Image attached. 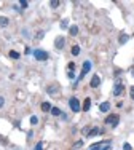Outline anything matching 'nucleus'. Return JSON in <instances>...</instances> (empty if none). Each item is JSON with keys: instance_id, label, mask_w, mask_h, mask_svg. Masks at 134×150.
<instances>
[{"instance_id": "nucleus-1", "label": "nucleus", "mask_w": 134, "mask_h": 150, "mask_svg": "<svg viewBox=\"0 0 134 150\" xmlns=\"http://www.w3.org/2000/svg\"><path fill=\"white\" fill-rule=\"evenodd\" d=\"M110 145H112L110 140H101V142L93 144L88 150H110Z\"/></svg>"}, {"instance_id": "nucleus-2", "label": "nucleus", "mask_w": 134, "mask_h": 150, "mask_svg": "<svg viewBox=\"0 0 134 150\" xmlns=\"http://www.w3.org/2000/svg\"><path fill=\"white\" fill-rule=\"evenodd\" d=\"M118 123H120V117L118 115H109L105 118V125H109V126H112V128H115V126H118Z\"/></svg>"}, {"instance_id": "nucleus-3", "label": "nucleus", "mask_w": 134, "mask_h": 150, "mask_svg": "<svg viewBox=\"0 0 134 150\" xmlns=\"http://www.w3.org/2000/svg\"><path fill=\"white\" fill-rule=\"evenodd\" d=\"M69 107L70 109H72V112H80V110H82V106H80V101L77 97H70L69 99Z\"/></svg>"}, {"instance_id": "nucleus-4", "label": "nucleus", "mask_w": 134, "mask_h": 150, "mask_svg": "<svg viewBox=\"0 0 134 150\" xmlns=\"http://www.w3.org/2000/svg\"><path fill=\"white\" fill-rule=\"evenodd\" d=\"M34 58L37 61H46L48 59V53L43 51V50H34Z\"/></svg>"}, {"instance_id": "nucleus-5", "label": "nucleus", "mask_w": 134, "mask_h": 150, "mask_svg": "<svg viewBox=\"0 0 134 150\" xmlns=\"http://www.w3.org/2000/svg\"><path fill=\"white\" fill-rule=\"evenodd\" d=\"M123 91H124V86H123V83H121V80H117V83H115V86H114V96H120Z\"/></svg>"}, {"instance_id": "nucleus-6", "label": "nucleus", "mask_w": 134, "mask_h": 150, "mask_svg": "<svg viewBox=\"0 0 134 150\" xmlns=\"http://www.w3.org/2000/svg\"><path fill=\"white\" fill-rule=\"evenodd\" d=\"M89 70H91V62H89V61H85V64H83V69H82V74H80V80H82Z\"/></svg>"}, {"instance_id": "nucleus-7", "label": "nucleus", "mask_w": 134, "mask_h": 150, "mask_svg": "<svg viewBox=\"0 0 134 150\" xmlns=\"http://www.w3.org/2000/svg\"><path fill=\"white\" fill-rule=\"evenodd\" d=\"M99 85H101V77L99 75H93V78L89 82V86H91V88H97Z\"/></svg>"}, {"instance_id": "nucleus-8", "label": "nucleus", "mask_w": 134, "mask_h": 150, "mask_svg": "<svg viewBox=\"0 0 134 150\" xmlns=\"http://www.w3.org/2000/svg\"><path fill=\"white\" fill-rule=\"evenodd\" d=\"M101 133H102V130H101V128H91V130L88 131V134H86V137H93V136L101 134Z\"/></svg>"}, {"instance_id": "nucleus-9", "label": "nucleus", "mask_w": 134, "mask_h": 150, "mask_svg": "<svg viewBox=\"0 0 134 150\" xmlns=\"http://www.w3.org/2000/svg\"><path fill=\"white\" fill-rule=\"evenodd\" d=\"M64 45H65V40H64V37H58V38H56V40H54V46L58 48V50H61V48L64 46Z\"/></svg>"}, {"instance_id": "nucleus-10", "label": "nucleus", "mask_w": 134, "mask_h": 150, "mask_svg": "<svg viewBox=\"0 0 134 150\" xmlns=\"http://www.w3.org/2000/svg\"><path fill=\"white\" fill-rule=\"evenodd\" d=\"M99 110H101V112H109V110H110V102H102L99 106Z\"/></svg>"}, {"instance_id": "nucleus-11", "label": "nucleus", "mask_w": 134, "mask_h": 150, "mask_svg": "<svg viewBox=\"0 0 134 150\" xmlns=\"http://www.w3.org/2000/svg\"><path fill=\"white\" fill-rule=\"evenodd\" d=\"M8 22H10V19L7 16H0V27H7Z\"/></svg>"}, {"instance_id": "nucleus-12", "label": "nucleus", "mask_w": 134, "mask_h": 150, "mask_svg": "<svg viewBox=\"0 0 134 150\" xmlns=\"http://www.w3.org/2000/svg\"><path fill=\"white\" fill-rule=\"evenodd\" d=\"M89 107H91V99L86 97V99H85V104H83V110H85V112H88Z\"/></svg>"}, {"instance_id": "nucleus-13", "label": "nucleus", "mask_w": 134, "mask_h": 150, "mask_svg": "<svg viewBox=\"0 0 134 150\" xmlns=\"http://www.w3.org/2000/svg\"><path fill=\"white\" fill-rule=\"evenodd\" d=\"M69 34L72 35V37H75V35L78 34V27H77V26H70V27H69Z\"/></svg>"}, {"instance_id": "nucleus-14", "label": "nucleus", "mask_w": 134, "mask_h": 150, "mask_svg": "<svg viewBox=\"0 0 134 150\" xmlns=\"http://www.w3.org/2000/svg\"><path fill=\"white\" fill-rule=\"evenodd\" d=\"M41 110H43V112H51V104H50V102H43V104H41Z\"/></svg>"}, {"instance_id": "nucleus-15", "label": "nucleus", "mask_w": 134, "mask_h": 150, "mask_svg": "<svg viewBox=\"0 0 134 150\" xmlns=\"http://www.w3.org/2000/svg\"><path fill=\"white\" fill-rule=\"evenodd\" d=\"M129 40V35H126V34H123L120 38H118V42H120V45H123V43H126V42Z\"/></svg>"}, {"instance_id": "nucleus-16", "label": "nucleus", "mask_w": 134, "mask_h": 150, "mask_svg": "<svg viewBox=\"0 0 134 150\" xmlns=\"http://www.w3.org/2000/svg\"><path fill=\"white\" fill-rule=\"evenodd\" d=\"M72 55L73 56H78L80 55V46H78V45H73V46H72Z\"/></svg>"}, {"instance_id": "nucleus-17", "label": "nucleus", "mask_w": 134, "mask_h": 150, "mask_svg": "<svg viewBox=\"0 0 134 150\" xmlns=\"http://www.w3.org/2000/svg\"><path fill=\"white\" fill-rule=\"evenodd\" d=\"M51 115L59 117V115H61V109H58V107H51Z\"/></svg>"}, {"instance_id": "nucleus-18", "label": "nucleus", "mask_w": 134, "mask_h": 150, "mask_svg": "<svg viewBox=\"0 0 134 150\" xmlns=\"http://www.w3.org/2000/svg\"><path fill=\"white\" fill-rule=\"evenodd\" d=\"M46 91H48L50 94H54V93H58V86H56V85H51L48 89H46Z\"/></svg>"}, {"instance_id": "nucleus-19", "label": "nucleus", "mask_w": 134, "mask_h": 150, "mask_svg": "<svg viewBox=\"0 0 134 150\" xmlns=\"http://www.w3.org/2000/svg\"><path fill=\"white\" fill-rule=\"evenodd\" d=\"M59 5H61V3H59L58 0H53L51 3H50V7H51V8H58V7H59Z\"/></svg>"}, {"instance_id": "nucleus-20", "label": "nucleus", "mask_w": 134, "mask_h": 150, "mask_svg": "<svg viewBox=\"0 0 134 150\" xmlns=\"http://www.w3.org/2000/svg\"><path fill=\"white\" fill-rule=\"evenodd\" d=\"M37 123H38V118L35 115H32L31 117V125H37Z\"/></svg>"}, {"instance_id": "nucleus-21", "label": "nucleus", "mask_w": 134, "mask_h": 150, "mask_svg": "<svg viewBox=\"0 0 134 150\" xmlns=\"http://www.w3.org/2000/svg\"><path fill=\"white\" fill-rule=\"evenodd\" d=\"M10 56H11L13 59H19V53H16V51H11Z\"/></svg>"}, {"instance_id": "nucleus-22", "label": "nucleus", "mask_w": 134, "mask_h": 150, "mask_svg": "<svg viewBox=\"0 0 134 150\" xmlns=\"http://www.w3.org/2000/svg\"><path fill=\"white\" fill-rule=\"evenodd\" d=\"M34 150H43V142H38L37 145L34 147Z\"/></svg>"}, {"instance_id": "nucleus-23", "label": "nucleus", "mask_w": 134, "mask_h": 150, "mask_svg": "<svg viewBox=\"0 0 134 150\" xmlns=\"http://www.w3.org/2000/svg\"><path fill=\"white\" fill-rule=\"evenodd\" d=\"M67 77H69L70 80H73V78H75V72H73V70H69V74H67Z\"/></svg>"}, {"instance_id": "nucleus-24", "label": "nucleus", "mask_w": 134, "mask_h": 150, "mask_svg": "<svg viewBox=\"0 0 134 150\" xmlns=\"http://www.w3.org/2000/svg\"><path fill=\"white\" fill-rule=\"evenodd\" d=\"M129 96H131V99L134 101V86H131V89H129Z\"/></svg>"}, {"instance_id": "nucleus-25", "label": "nucleus", "mask_w": 134, "mask_h": 150, "mask_svg": "<svg viewBox=\"0 0 134 150\" xmlns=\"http://www.w3.org/2000/svg\"><path fill=\"white\" fill-rule=\"evenodd\" d=\"M61 27H62V29H67V19H64V21L61 22Z\"/></svg>"}, {"instance_id": "nucleus-26", "label": "nucleus", "mask_w": 134, "mask_h": 150, "mask_svg": "<svg viewBox=\"0 0 134 150\" xmlns=\"http://www.w3.org/2000/svg\"><path fill=\"white\" fill-rule=\"evenodd\" d=\"M82 145H83V140H78V142L73 145V149H78V147H82Z\"/></svg>"}, {"instance_id": "nucleus-27", "label": "nucleus", "mask_w": 134, "mask_h": 150, "mask_svg": "<svg viewBox=\"0 0 134 150\" xmlns=\"http://www.w3.org/2000/svg\"><path fill=\"white\" fill-rule=\"evenodd\" d=\"M27 2H26V0H22V2H21V7H22V8H26V7H27Z\"/></svg>"}, {"instance_id": "nucleus-28", "label": "nucleus", "mask_w": 134, "mask_h": 150, "mask_svg": "<svg viewBox=\"0 0 134 150\" xmlns=\"http://www.w3.org/2000/svg\"><path fill=\"white\" fill-rule=\"evenodd\" d=\"M123 150H131V145H129V144H124V145H123Z\"/></svg>"}, {"instance_id": "nucleus-29", "label": "nucleus", "mask_w": 134, "mask_h": 150, "mask_svg": "<svg viewBox=\"0 0 134 150\" xmlns=\"http://www.w3.org/2000/svg\"><path fill=\"white\" fill-rule=\"evenodd\" d=\"M3 104H5V99L0 96V107H3Z\"/></svg>"}, {"instance_id": "nucleus-30", "label": "nucleus", "mask_w": 134, "mask_h": 150, "mask_svg": "<svg viewBox=\"0 0 134 150\" xmlns=\"http://www.w3.org/2000/svg\"><path fill=\"white\" fill-rule=\"evenodd\" d=\"M73 69H75V64H73V62H70V64H69V70H73Z\"/></svg>"}, {"instance_id": "nucleus-31", "label": "nucleus", "mask_w": 134, "mask_h": 150, "mask_svg": "<svg viewBox=\"0 0 134 150\" xmlns=\"http://www.w3.org/2000/svg\"><path fill=\"white\" fill-rule=\"evenodd\" d=\"M131 74H133V75H134V69H131Z\"/></svg>"}]
</instances>
